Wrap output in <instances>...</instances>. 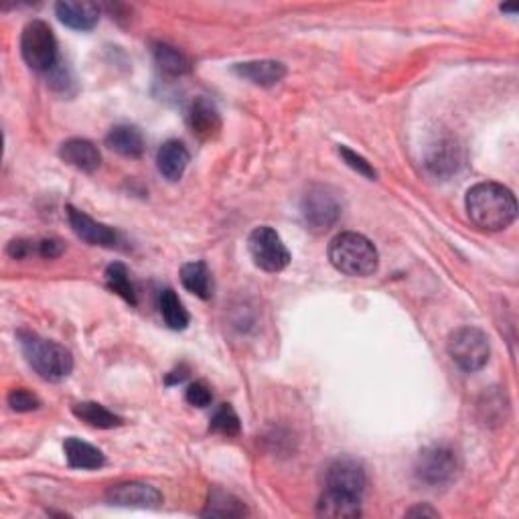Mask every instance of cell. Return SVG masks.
I'll use <instances>...</instances> for the list:
<instances>
[{
	"instance_id": "obj_1",
	"label": "cell",
	"mask_w": 519,
	"mask_h": 519,
	"mask_svg": "<svg viewBox=\"0 0 519 519\" xmlns=\"http://www.w3.org/2000/svg\"><path fill=\"white\" fill-rule=\"evenodd\" d=\"M469 220L483 232H501L515 222L517 202L507 187L499 183H477L469 189L467 199Z\"/></svg>"
},
{
	"instance_id": "obj_2",
	"label": "cell",
	"mask_w": 519,
	"mask_h": 519,
	"mask_svg": "<svg viewBox=\"0 0 519 519\" xmlns=\"http://www.w3.org/2000/svg\"><path fill=\"white\" fill-rule=\"evenodd\" d=\"M329 260L345 276L366 278L379 266V254L366 235L343 232L329 244Z\"/></svg>"
},
{
	"instance_id": "obj_3",
	"label": "cell",
	"mask_w": 519,
	"mask_h": 519,
	"mask_svg": "<svg viewBox=\"0 0 519 519\" xmlns=\"http://www.w3.org/2000/svg\"><path fill=\"white\" fill-rule=\"evenodd\" d=\"M21 351L29 366L47 381L66 379L74 369V358L71 351L63 345L43 339L31 331H19Z\"/></svg>"
},
{
	"instance_id": "obj_4",
	"label": "cell",
	"mask_w": 519,
	"mask_h": 519,
	"mask_svg": "<svg viewBox=\"0 0 519 519\" xmlns=\"http://www.w3.org/2000/svg\"><path fill=\"white\" fill-rule=\"evenodd\" d=\"M21 53L33 71H51L57 66V39L51 26L43 21H31L21 35Z\"/></svg>"
},
{
	"instance_id": "obj_5",
	"label": "cell",
	"mask_w": 519,
	"mask_h": 519,
	"mask_svg": "<svg viewBox=\"0 0 519 519\" xmlns=\"http://www.w3.org/2000/svg\"><path fill=\"white\" fill-rule=\"evenodd\" d=\"M451 359L457 363L462 371H479L489 361V339L477 327H459L454 329L446 343Z\"/></svg>"
},
{
	"instance_id": "obj_6",
	"label": "cell",
	"mask_w": 519,
	"mask_h": 519,
	"mask_svg": "<svg viewBox=\"0 0 519 519\" xmlns=\"http://www.w3.org/2000/svg\"><path fill=\"white\" fill-rule=\"evenodd\" d=\"M341 199L331 187L315 185L305 193L300 203V213L308 230L317 234L331 230L341 217Z\"/></svg>"
},
{
	"instance_id": "obj_7",
	"label": "cell",
	"mask_w": 519,
	"mask_h": 519,
	"mask_svg": "<svg viewBox=\"0 0 519 519\" xmlns=\"http://www.w3.org/2000/svg\"><path fill=\"white\" fill-rule=\"evenodd\" d=\"M461 469L459 457L451 446L444 444H432L420 451L414 464L416 479L424 483V485H446L451 483Z\"/></svg>"
},
{
	"instance_id": "obj_8",
	"label": "cell",
	"mask_w": 519,
	"mask_h": 519,
	"mask_svg": "<svg viewBox=\"0 0 519 519\" xmlns=\"http://www.w3.org/2000/svg\"><path fill=\"white\" fill-rule=\"evenodd\" d=\"M248 250L254 264L266 272H282L290 264L288 248L268 225H260L250 234Z\"/></svg>"
},
{
	"instance_id": "obj_9",
	"label": "cell",
	"mask_w": 519,
	"mask_h": 519,
	"mask_svg": "<svg viewBox=\"0 0 519 519\" xmlns=\"http://www.w3.org/2000/svg\"><path fill=\"white\" fill-rule=\"evenodd\" d=\"M366 469L363 464L349 457L335 459L325 471V489L341 491L353 497H361L366 491Z\"/></svg>"
},
{
	"instance_id": "obj_10",
	"label": "cell",
	"mask_w": 519,
	"mask_h": 519,
	"mask_svg": "<svg viewBox=\"0 0 519 519\" xmlns=\"http://www.w3.org/2000/svg\"><path fill=\"white\" fill-rule=\"evenodd\" d=\"M108 503L118 507H140V509H159L162 503V495L159 489H154L147 483L130 481L118 483V485L108 489L106 493Z\"/></svg>"
},
{
	"instance_id": "obj_11",
	"label": "cell",
	"mask_w": 519,
	"mask_h": 519,
	"mask_svg": "<svg viewBox=\"0 0 519 519\" xmlns=\"http://www.w3.org/2000/svg\"><path fill=\"white\" fill-rule=\"evenodd\" d=\"M67 220L78 238L84 240L89 245L114 248L118 240H120V235H118V232L112 230L110 225L92 220V217L86 215L84 212H79V209H76L74 205H67Z\"/></svg>"
},
{
	"instance_id": "obj_12",
	"label": "cell",
	"mask_w": 519,
	"mask_h": 519,
	"mask_svg": "<svg viewBox=\"0 0 519 519\" xmlns=\"http://www.w3.org/2000/svg\"><path fill=\"white\" fill-rule=\"evenodd\" d=\"M57 19L76 31H92L99 21V8L88 0H61L56 5Z\"/></svg>"
},
{
	"instance_id": "obj_13",
	"label": "cell",
	"mask_w": 519,
	"mask_h": 519,
	"mask_svg": "<svg viewBox=\"0 0 519 519\" xmlns=\"http://www.w3.org/2000/svg\"><path fill=\"white\" fill-rule=\"evenodd\" d=\"M189 126L202 140H212L222 130V116L213 102L207 98H197L189 108Z\"/></svg>"
},
{
	"instance_id": "obj_14",
	"label": "cell",
	"mask_w": 519,
	"mask_h": 519,
	"mask_svg": "<svg viewBox=\"0 0 519 519\" xmlns=\"http://www.w3.org/2000/svg\"><path fill=\"white\" fill-rule=\"evenodd\" d=\"M461 161H462V152H461L459 144L451 139H444V140H439V144H434V147L428 151L424 165L434 177L446 179V177H451L452 172L459 171Z\"/></svg>"
},
{
	"instance_id": "obj_15",
	"label": "cell",
	"mask_w": 519,
	"mask_h": 519,
	"mask_svg": "<svg viewBox=\"0 0 519 519\" xmlns=\"http://www.w3.org/2000/svg\"><path fill=\"white\" fill-rule=\"evenodd\" d=\"M234 74L240 76L245 81H250V84H254V86L270 88V86H276L278 81L285 79L286 67L282 66L280 61H272V59L245 61V63H238V66L234 67Z\"/></svg>"
},
{
	"instance_id": "obj_16",
	"label": "cell",
	"mask_w": 519,
	"mask_h": 519,
	"mask_svg": "<svg viewBox=\"0 0 519 519\" xmlns=\"http://www.w3.org/2000/svg\"><path fill=\"white\" fill-rule=\"evenodd\" d=\"M59 157L67 162L69 167H74L81 172H94L99 169V151L94 142L86 139H71L61 144Z\"/></svg>"
},
{
	"instance_id": "obj_17",
	"label": "cell",
	"mask_w": 519,
	"mask_h": 519,
	"mask_svg": "<svg viewBox=\"0 0 519 519\" xmlns=\"http://www.w3.org/2000/svg\"><path fill=\"white\" fill-rule=\"evenodd\" d=\"M361 497H353L341 491L325 489L317 503V514L329 519H355L361 515Z\"/></svg>"
},
{
	"instance_id": "obj_18",
	"label": "cell",
	"mask_w": 519,
	"mask_h": 519,
	"mask_svg": "<svg viewBox=\"0 0 519 519\" xmlns=\"http://www.w3.org/2000/svg\"><path fill=\"white\" fill-rule=\"evenodd\" d=\"M189 165V151L183 142L179 140H167L159 149L157 154V167L161 171V175L167 181H179L185 175V169Z\"/></svg>"
},
{
	"instance_id": "obj_19",
	"label": "cell",
	"mask_w": 519,
	"mask_h": 519,
	"mask_svg": "<svg viewBox=\"0 0 519 519\" xmlns=\"http://www.w3.org/2000/svg\"><path fill=\"white\" fill-rule=\"evenodd\" d=\"M106 147L122 154L126 159H139L144 152V139L139 129L134 126H114L106 136Z\"/></svg>"
},
{
	"instance_id": "obj_20",
	"label": "cell",
	"mask_w": 519,
	"mask_h": 519,
	"mask_svg": "<svg viewBox=\"0 0 519 519\" xmlns=\"http://www.w3.org/2000/svg\"><path fill=\"white\" fill-rule=\"evenodd\" d=\"M63 451H66V459L69 462V467L74 469H99L106 462L102 451L76 439V436H71V439L66 441Z\"/></svg>"
},
{
	"instance_id": "obj_21",
	"label": "cell",
	"mask_w": 519,
	"mask_h": 519,
	"mask_svg": "<svg viewBox=\"0 0 519 519\" xmlns=\"http://www.w3.org/2000/svg\"><path fill=\"white\" fill-rule=\"evenodd\" d=\"M181 282L183 286L199 298H212L213 295V282L212 272H209L205 262H189L181 268Z\"/></svg>"
},
{
	"instance_id": "obj_22",
	"label": "cell",
	"mask_w": 519,
	"mask_h": 519,
	"mask_svg": "<svg viewBox=\"0 0 519 519\" xmlns=\"http://www.w3.org/2000/svg\"><path fill=\"white\" fill-rule=\"evenodd\" d=\"M71 412H74V416H78L81 422L99 428V431H110V428L124 424L120 416H116L110 410L96 402H79L71 408Z\"/></svg>"
},
{
	"instance_id": "obj_23",
	"label": "cell",
	"mask_w": 519,
	"mask_h": 519,
	"mask_svg": "<svg viewBox=\"0 0 519 519\" xmlns=\"http://www.w3.org/2000/svg\"><path fill=\"white\" fill-rule=\"evenodd\" d=\"M159 311L162 315V321L172 331H183L189 325V313L185 311L183 303H181L175 290L165 288L159 295Z\"/></svg>"
},
{
	"instance_id": "obj_24",
	"label": "cell",
	"mask_w": 519,
	"mask_h": 519,
	"mask_svg": "<svg viewBox=\"0 0 519 519\" xmlns=\"http://www.w3.org/2000/svg\"><path fill=\"white\" fill-rule=\"evenodd\" d=\"M203 517H244L248 515V509L238 497L232 493H225L222 489H213L209 493L207 507L202 514Z\"/></svg>"
},
{
	"instance_id": "obj_25",
	"label": "cell",
	"mask_w": 519,
	"mask_h": 519,
	"mask_svg": "<svg viewBox=\"0 0 519 519\" xmlns=\"http://www.w3.org/2000/svg\"><path fill=\"white\" fill-rule=\"evenodd\" d=\"M152 53L159 69L169 76H185L191 71V63L185 53H181L177 47H172V45L157 43Z\"/></svg>"
},
{
	"instance_id": "obj_26",
	"label": "cell",
	"mask_w": 519,
	"mask_h": 519,
	"mask_svg": "<svg viewBox=\"0 0 519 519\" xmlns=\"http://www.w3.org/2000/svg\"><path fill=\"white\" fill-rule=\"evenodd\" d=\"M106 285L108 288L116 293L118 296H122L126 303L129 305H136V293H134V286L130 282V275H129V268L124 266L120 262H114L108 266L106 270Z\"/></svg>"
},
{
	"instance_id": "obj_27",
	"label": "cell",
	"mask_w": 519,
	"mask_h": 519,
	"mask_svg": "<svg viewBox=\"0 0 519 519\" xmlns=\"http://www.w3.org/2000/svg\"><path fill=\"white\" fill-rule=\"evenodd\" d=\"M209 428L213 432L223 434V436H235L242 431L240 416L235 414V410L230 404H220L212 414V420H209Z\"/></svg>"
},
{
	"instance_id": "obj_28",
	"label": "cell",
	"mask_w": 519,
	"mask_h": 519,
	"mask_svg": "<svg viewBox=\"0 0 519 519\" xmlns=\"http://www.w3.org/2000/svg\"><path fill=\"white\" fill-rule=\"evenodd\" d=\"M8 406H11L15 412H33V410L41 408V400L29 389L16 388L8 394Z\"/></svg>"
},
{
	"instance_id": "obj_29",
	"label": "cell",
	"mask_w": 519,
	"mask_h": 519,
	"mask_svg": "<svg viewBox=\"0 0 519 519\" xmlns=\"http://www.w3.org/2000/svg\"><path fill=\"white\" fill-rule=\"evenodd\" d=\"M185 400L195 408H207L212 404L213 394H212V388H209L205 381H195V384H191L185 391Z\"/></svg>"
},
{
	"instance_id": "obj_30",
	"label": "cell",
	"mask_w": 519,
	"mask_h": 519,
	"mask_svg": "<svg viewBox=\"0 0 519 519\" xmlns=\"http://www.w3.org/2000/svg\"><path fill=\"white\" fill-rule=\"evenodd\" d=\"M339 154L341 157L345 159V162H348V165L353 169V171H358L359 175H363V177H368V179H376V171H373V167L369 165V162L363 159V157H359L358 152H353L351 149H348V147H339Z\"/></svg>"
},
{
	"instance_id": "obj_31",
	"label": "cell",
	"mask_w": 519,
	"mask_h": 519,
	"mask_svg": "<svg viewBox=\"0 0 519 519\" xmlns=\"http://www.w3.org/2000/svg\"><path fill=\"white\" fill-rule=\"evenodd\" d=\"M35 252L39 254L43 258H57L61 256L63 252V244L59 240H41V242H35Z\"/></svg>"
},
{
	"instance_id": "obj_32",
	"label": "cell",
	"mask_w": 519,
	"mask_h": 519,
	"mask_svg": "<svg viewBox=\"0 0 519 519\" xmlns=\"http://www.w3.org/2000/svg\"><path fill=\"white\" fill-rule=\"evenodd\" d=\"M6 252L11 254L13 258H16V260H23V258L29 256V254H33V252H35V242L15 240V242L8 244V250H6Z\"/></svg>"
},
{
	"instance_id": "obj_33",
	"label": "cell",
	"mask_w": 519,
	"mask_h": 519,
	"mask_svg": "<svg viewBox=\"0 0 519 519\" xmlns=\"http://www.w3.org/2000/svg\"><path fill=\"white\" fill-rule=\"evenodd\" d=\"M408 517H439V512L432 507H428V505H418V507H412L410 512L406 514Z\"/></svg>"
},
{
	"instance_id": "obj_34",
	"label": "cell",
	"mask_w": 519,
	"mask_h": 519,
	"mask_svg": "<svg viewBox=\"0 0 519 519\" xmlns=\"http://www.w3.org/2000/svg\"><path fill=\"white\" fill-rule=\"evenodd\" d=\"M175 373H177L175 378H167V384H169V386H171V384H177V381H183V379L187 378V369H183V368H181V369L175 371Z\"/></svg>"
},
{
	"instance_id": "obj_35",
	"label": "cell",
	"mask_w": 519,
	"mask_h": 519,
	"mask_svg": "<svg viewBox=\"0 0 519 519\" xmlns=\"http://www.w3.org/2000/svg\"><path fill=\"white\" fill-rule=\"evenodd\" d=\"M501 11H505V13H517V6H501Z\"/></svg>"
}]
</instances>
